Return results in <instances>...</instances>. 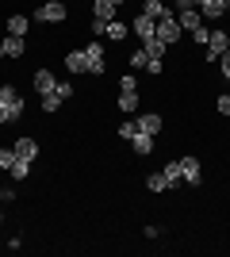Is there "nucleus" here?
<instances>
[{
    "label": "nucleus",
    "instance_id": "obj_36",
    "mask_svg": "<svg viewBox=\"0 0 230 257\" xmlns=\"http://www.w3.org/2000/svg\"><path fill=\"white\" fill-rule=\"evenodd\" d=\"M142 234H146V238H150V242H153V238H161V226H153V223H146V226H142Z\"/></svg>",
    "mask_w": 230,
    "mask_h": 257
},
{
    "label": "nucleus",
    "instance_id": "obj_15",
    "mask_svg": "<svg viewBox=\"0 0 230 257\" xmlns=\"http://www.w3.org/2000/svg\"><path fill=\"white\" fill-rule=\"evenodd\" d=\"M4 54H8V58H23V54H27V39H23V35H8V39H4Z\"/></svg>",
    "mask_w": 230,
    "mask_h": 257
},
{
    "label": "nucleus",
    "instance_id": "obj_29",
    "mask_svg": "<svg viewBox=\"0 0 230 257\" xmlns=\"http://www.w3.org/2000/svg\"><path fill=\"white\" fill-rule=\"evenodd\" d=\"M215 111H219L222 119H230V92H222V96H215Z\"/></svg>",
    "mask_w": 230,
    "mask_h": 257
},
{
    "label": "nucleus",
    "instance_id": "obj_18",
    "mask_svg": "<svg viewBox=\"0 0 230 257\" xmlns=\"http://www.w3.org/2000/svg\"><path fill=\"white\" fill-rule=\"evenodd\" d=\"M27 31H31V20H27L23 12L8 16V35H23V39H27Z\"/></svg>",
    "mask_w": 230,
    "mask_h": 257
},
{
    "label": "nucleus",
    "instance_id": "obj_39",
    "mask_svg": "<svg viewBox=\"0 0 230 257\" xmlns=\"http://www.w3.org/2000/svg\"><path fill=\"white\" fill-rule=\"evenodd\" d=\"M222 8H226V16H230V0H222Z\"/></svg>",
    "mask_w": 230,
    "mask_h": 257
},
{
    "label": "nucleus",
    "instance_id": "obj_17",
    "mask_svg": "<svg viewBox=\"0 0 230 257\" xmlns=\"http://www.w3.org/2000/svg\"><path fill=\"white\" fill-rule=\"evenodd\" d=\"M146 192H153V196L169 192V181H165V173H161V169H157V173H146Z\"/></svg>",
    "mask_w": 230,
    "mask_h": 257
},
{
    "label": "nucleus",
    "instance_id": "obj_14",
    "mask_svg": "<svg viewBox=\"0 0 230 257\" xmlns=\"http://www.w3.org/2000/svg\"><path fill=\"white\" fill-rule=\"evenodd\" d=\"M127 35H131V23H123V20H111V23H108V31H104V39H111V43L119 46L123 39H127Z\"/></svg>",
    "mask_w": 230,
    "mask_h": 257
},
{
    "label": "nucleus",
    "instance_id": "obj_7",
    "mask_svg": "<svg viewBox=\"0 0 230 257\" xmlns=\"http://www.w3.org/2000/svg\"><path fill=\"white\" fill-rule=\"evenodd\" d=\"M131 35H138L142 43H150V39H157V20H150V16H142V12H138V16H134V20H131Z\"/></svg>",
    "mask_w": 230,
    "mask_h": 257
},
{
    "label": "nucleus",
    "instance_id": "obj_26",
    "mask_svg": "<svg viewBox=\"0 0 230 257\" xmlns=\"http://www.w3.org/2000/svg\"><path fill=\"white\" fill-rule=\"evenodd\" d=\"M134 135H138V119H127V123H119V127H115V139H127V142H131Z\"/></svg>",
    "mask_w": 230,
    "mask_h": 257
},
{
    "label": "nucleus",
    "instance_id": "obj_25",
    "mask_svg": "<svg viewBox=\"0 0 230 257\" xmlns=\"http://www.w3.org/2000/svg\"><path fill=\"white\" fill-rule=\"evenodd\" d=\"M165 12H169V8H165V0H146V4H142V16H150V20H161Z\"/></svg>",
    "mask_w": 230,
    "mask_h": 257
},
{
    "label": "nucleus",
    "instance_id": "obj_33",
    "mask_svg": "<svg viewBox=\"0 0 230 257\" xmlns=\"http://www.w3.org/2000/svg\"><path fill=\"white\" fill-rule=\"evenodd\" d=\"M12 123H20V119H16V115H12V111H8V107L0 104V127H12Z\"/></svg>",
    "mask_w": 230,
    "mask_h": 257
},
{
    "label": "nucleus",
    "instance_id": "obj_9",
    "mask_svg": "<svg viewBox=\"0 0 230 257\" xmlns=\"http://www.w3.org/2000/svg\"><path fill=\"white\" fill-rule=\"evenodd\" d=\"M92 20H119V0H92Z\"/></svg>",
    "mask_w": 230,
    "mask_h": 257
},
{
    "label": "nucleus",
    "instance_id": "obj_34",
    "mask_svg": "<svg viewBox=\"0 0 230 257\" xmlns=\"http://www.w3.org/2000/svg\"><path fill=\"white\" fill-rule=\"evenodd\" d=\"M88 31H92V35H100V39H104V31H108V23H104V20H88Z\"/></svg>",
    "mask_w": 230,
    "mask_h": 257
},
{
    "label": "nucleus",
    "instance_id": "obj_10",
    "mask_svg": "<svg viewBox=\"0 0 230 257\" xmlns=\"http://www.w3.org/2000/svg\"><path fill=\"white\" fill-rule=\"evenodd\" d=\"M31 85H35L39 96H43V92H54V85H58V81H54V69H46V65H43V69H35V73H31Z\"/></svg>",
    "mask_w": 230,
    "mask_h": 257
},
{
    "label": "nucleus",
    "instance_id": "obj_32",
    "mask_svg": "<svg viewBox=\"0 0 230 257\" xmlns=\"http://www.w3.org/2000/svg\"><path fill=\"white\" fill-rule=\"evenodd\" d=\"M192 39H196V46H207V39H211L207 23H203V27H196V31H192Z\"/></svg>",
    "mask_w": 230,
    "mask_h": 257
},
{
    "label": "nucleus",
    "instance_id": "obj_4",
    "mask_svg": "<svg viewBox=\"0 0 230 257\" xmlns=\"http://www.w3.org/2000/svg\"><path fill=\"white\" fill-rule=\"evenodd\" d=\"M157 39H161L169 50L180 43V23H176V12H165L161 20H157Z\"/></svg>",
    "mask_w": 230,
    "mask_h": 257
},
{
    "label": "nucleus",
    "instance_id": "obj_23",
    "mask_svg": "<svg viewBox=\"0 0 230 257\" xmlns=\"http://www.w3.org/2000/svg\"><path fill=\"white\" fill-rule=\"evenodd\" d=\"M161 173H165V181H169V188H176V184H180V161H165L161 165Z\"/></svg>",
    "mask_w": 230,
    "mask_h": 257
},
{
    "label": "nucleus",
    "instance_id": "obj_35",
    "mask_svg": "<svg viewBox=\"0 0 230 257\" xmlns=\"http://www.w3.org/2000/svg\"><path fill=\"white\" fill-rule=\"evenodd\" d=\"M219 73H222V77H226V81H230V50H226V54H222V58H219Z\"/></svg>",
    "mask_w": 230,
    "mask_h": 257
},
{
    "label": "nucleus",
    "instance_id": "obj_12",
    "mask_svg": "<svg viewBox=\"0 0 230 257\" xmlns=\"http://www.w3.org/2000/svg\"><path fill=\"white\" fill-rule=\"evenodd\" d=\"M161 127H165V119L157 115V111H146V115H138V131H142V135H153V139H157V135H161Z\"/></svg>",
    "mask_w": 230,
    "mask_h": 257
},
{
    "label": "nucleus",
    "instance_id": "obj_31",
    "mask_svg": "<svg viewBox=\"0 0 230 257\" xmlns=\"http://www.w3.org/2000/svg\"><path fill=\"white\" fill-rule=\"evenodd\" d=\"M54 92H58L62 100H73V96H77V88L69 85V81H58V85H54Z\"/></svg>",
    "mask_w": 230,
    "mask_h": 257
},
{
    "label": "nucleus",
    "instance_id": "obj_5",
    "mask_svg": "<svg viewBox=\"0 0 230 257\" xmlns=\"http://www.w3.org/2000/svg\"><path fill=\"white\" fill-rule=\"evenodd\" d=\"M85 65H88V77H104L108 69V54L100 43H85Z\"/></svg>",
    "mask_w": 230,
    "mask_h": 257
},
{
    "label": "nucleus",
    "instance_id": "obj_21",
    "mask_svg": "<svg viewBox=\"0 0 230 257\" xmlns=\"http://www.w3.org/2000/svg\"><path fill=\"white\" fill-rule=\"evenodd\" d=\"M31 165H35V161H23V158H16V165H12V181H16V184H23V181H27V177H31Z\"/></svg>",
    "mask_w": 230,
    "mask_h": 257
},
{
    "label": "nucleus",
    "instance_id": "obj_2",
    "mask_svg": "<svg viewBox=\"0 0 230 257\" xmlns=\"http://www.w3.org/2000/svg\"><path fill=\"white\" fill-rule=\"evenodd\" d=\"M35 20H39V23H66L69 8L62 4V0H43V4L35 8Z\"/></svg>",
    "mask_w": 230,
    "mask_h": 257
},
{
    "label": "nucleus",
    "instance_id": "obj_19",
    "mask_svg": "<svg viewBox=\"0 0 230 257\" xmlns=\"http://www.w3.org/2000/svg\"><path fill=\"white\" fill-rule=\"evenodd\" d=\"M199 12H203V20H222L226 16L222 0H199Z\"/></svg>",
    "mask_w": 230,
    "mask_h": 257
},
{
    "label": "nucleus",
    "instance_id": "obj_16",
    "mask_svg": "<svg viewBox=\"0 0 230 257\" xmlns=\"http://www.w3.org/2000/svg\"><path fill=\"white\" fill-rule=\"evenodd\" d=\"M66 69H69L73 77L88 73V65H85V50H69V54H66Z\"/></svg>",
    "mask_w": 230,
    "mask_h": 257
},
{
    "label": "nucleus",
    "instance_id": "obj_20",
    "mask_svg": "<svg viewBox=\"0 0 230 257\" xmlns=\"http://www.w3.org/2000/svg\"><path fill=\"white\" fill-rule=\"evenodd\" d=\"M115 107H119L123 115L138 111V92H119V96H115Z\"/></svg>",
    "mask_w": 230,
    "mask_h": 257
},
{
    "label": "nucleus",
    "instance_id": "obj_24",
    "mask_svg": "<svg viewBox=\"0 0 230 257\" xmlns=\"http://www.w3.org/2000/svg\"><path fill=\"white\" fill-rule=\"evenodd\" d=\"M142 50L150 54V58H157V62H165V54H169V46H165L161 39H150V43H142Z\"/></svg>",
    "mask_w": 230,
    "mask_h": 257
},
{
    "label": "nucleus",
    "instance_id": "obj_28",
    "mask_svg": "<svg viewBox=\"0 0 230 257\" xmlns=\"http://www.w3.org/2000/svg\"><path fill=\"white\" fill-rule=\"evenodd\" d=\"M127 62H131V69H146V62H150V54H146L142 46H138V50H134L131 58H127Z\"/></svg>",
    "mask_w": 230,
    "mask_h": 257
},
{
    "label": "nucleus",
    "instance_id": "obj_38",
    "mask_svg": "<svg viewBox=\"0 0 230 257\" xmlns=\"http://www.w3.org/2000/svg\"><path fill=\"white\" fill-rule=\"evenodd\" d=\"M4 58H8V54H4V43H0V62H4Z\"/></svg>",
    "mask_w": 230,
    "mask_h": 257
},
{
    "label": "nucleus",
    "instance_id": "obj_1",
    "mask_svg": "<svg viewBox=\"0 0 230 257\" xmlns=\"http://www.w3.org/2000/svg\"><path fill=\"white\" fill-rule=\"evenodd\" d=\"M180 161V184H188V188H199L203 184V161H199V154H184Z\"/></svg>",
    "mask_w": 230,
    "mask_h": 257
},
{
    "label": "nucleus",
    "instance_id": "obj_27",
    "mask_svg": "<svg viewBox=\"0 0 230 257\" xmlns=\"http://www.w3.org/2000/svg\"><path fill=\"white\" fill-rule=\"evenodd\" d=\"M12 165H16V150H12V146H0V169L8 173Z\"/></svg>",
    "mask_w": 230,
    "mask_h": 257
},
{
    "label": "nucleus",
    "instance_id": "obj_22",
    "mask_svg": "<svg viewBox=\"0 0 230 257\" xmlns=\"http://www.w3.org/2000/svg\"><path fill=\"white\" fill-rule=\"evenodd\" d=\"M39 104H43V111H46V115H58V111H62V104H66V100L58 96V92H43V100H39Z\"/></svg>",
    "mask_w": 230,
    "mask_h": 257
},
{
    "label": "nucleus",
    "instance_id": "obj_11",
    "mask_svg": "<svg viewBox=\"0 0 230 257\" xmlns=\"http://www.w3.org/2000/svg\"><path fill=\"white\" fill-rule=\"evenodd\" d=\"M176 23H180V31H196V27H203V12L199 8H184V12H176Z\"/></svg>",
    "mask_w": 230,
    "mask_h": 257
},
{
    "label": "nucleus",
    "instance_id": "obj_40",
    "mask_svg": "<svg viewBox=\"0 0 230 257\" xmlns=\"http://www.w3.org/2000/svg\"><path fill=\"white\" fill-rule=\"evenodd\" d=\"M0 226H4V215H0Z\"/></svg>",
    "mask_w": 230,
    "mask_h": 257
},
{
    "label": "nucleus",
    "instance_id": "obj_8",
    "mask_svg": "<svg viewBox=\"0 0 230 257\" xmlns=\"http://www.w3.org/2000/svg\"><path fill=\"white\" fill-rule=\"evenodd\" d=\"M12 150H16V158L35 161V158H39V139H31V135H20V139L12 142Z\"/></svg>",
    "mask_w": 230,
    "mask_h": 257
},
{
    "label": "nucleus",
    "instance_id": "obj_3",
    "mask_svg": "<svg viewBox=\"0 0 230 257\" xmlns=\"http://www.w3.org/2000/svg\"><path fill=\"white\" fill-rule=\"evenodd\" d=\"M203 50H207V58H203V62H219L222 54L230 50V31L226 27H215V31H211V39H207V46H203Z\"/></svg>",
    "mask_w": 230,
    "mask_h": 257
},
{
    "label": "nucleus",
    "instance_id": "obj_30",
    "mask_svg": "<svg viewBox=\"0 0 230 257\" xmlns=\"http://www.w3.org/2000/svg\"><path fill=\"white\" fill-rule=\"evenodd\" d=\"M119 92H138V81H134V73H123V77H119Z\"/></svg>",
    "mask_w": 230,
    "mask_h": 257
},
{
    "label": "nucleus",
    "instance_id": "obj_13",
    "mask_svg": "<svg viewBox=\"0 0 230 257\" xmlns=\"http://www.w3.org/2000/svg\"><path fill=\"white\" fill-rule=\"evenodd\" d=\"M131 154L134 158H150L153 154V135H142V131H138V135L131 139Z\"/></svg>",
    "mask_w": 230,
    "mask_h": 257
},
{
    "label": "nucleus",
    "instance_id": "obj_37",
    "mask_svg": "<svg viewBox=\"0 0 230 257\" xmlns=\"http://www.w3.org/2000/svg\"><path fill=\"white\" fill-rule=\"evenodd\" d=\"M0 200H4V204H12V200H16V188H12V184H4V188H0Z\"/></svg>",
    "mask_w": 230,
    "mask_h": 257
},
{
    "label": "nucleus",
    "instance_id": "obj_6",
    "mask_svg": "<svg viewBox=\"0 0 230 257\" xmlns=\"http://www.w3.org/2000/svg\"><path fill=\"white\" fill-rule=\"evenodd\" d=\"M0 104L8 107V111H12L16 119H23V115H27V100L20 96V88H16V85H0Z\"/></svg>",
    "mask_w": 230,
    "mask_h": 257
}]
</instances>
